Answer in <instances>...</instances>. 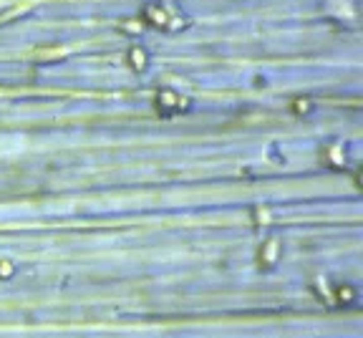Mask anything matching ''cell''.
Instances as JSON below:
<instances>
[{"mask_svg": "<svg viewBox=\"0 0 363 338\" xmlns=\"http://www.w3.org/2000/svg\"><path fill=\"white\" fill-rule=\"evenodd\" d=\"M28 5H30V3H18V5H13V10H8V13H3V15H0V23H5V20H10V18H15V15L25 13V10H28Z\"/></svg>", "mask_w": 363, "mask_h": 338, "instance_id": "6", "label": "cell"}, {"mask_svg": "<svg viewBox=\"0 0 363 338\" xmlns=\"http://www.w3.org/2000/svg\"><path fill=\"white\" fill-rule=\"evenodd\" d=\"M278 260V240H268L262 253H260V265L262 268H273Z\"/></svg>", "mask_w": 363, "mask_h": 338, "instance_id": "3", "label": "cell"}, {"mask_svg": "<svg viewBox=\"0 0 363 338\" xmlns=\"http://www.w3.org/2000/svg\"><path fill=\"white\" fill-rule=\"evenodd\" d=\"M129 64H131L134 71H144L146 68V53L142 51V48H131V51H129Z\"/></svg>", "mask_w": 363, "mask_h": 338, "instance_id": "4", "label": "cell"}, {"mask_svg": "<svg viewBox=\"0 0 363 338\" xmlns=\"http://www.w3.org/2000/svg\"><path fill=\"white\" fill-rule=\"evenodd\" d=\"M144 20L146 23H151V25H156V28H161V25H167V23H169V15H167V10H164V8H159V5H146L144 8Z\"/></svg>", "mask_w": 363, "mask_h": 338, "instance_id": "2", "label": "cell"}, {"mask_svg": "<svg viewBox=\"0 0 363 338\" xmlns=\"http://www.w3.org/2000/svg\"><path fill=\"white\" fill-rule=\"evenodd\" d=\"M331 159H333L336 164H343V157H341V154L336 151V146H333V151H331Z\"/></svg>", "mask_w": 363, "mask_h": 338, "instance_id": "12", "label": "cell"}, {"mask_svg": "<svg viewBox=\"0 0 363 338\" xmlns=\"http://www.w3.org/2000/svg\"><path fill=\"white\" fill-rule=\"evenodd\" d=\"M156 106H159V111L164 109V111H184V106H187V99H182V96H177L174 91H161L159 96H156Z\"/></svg>", "mask_w": 363, "mask_h": 338, "instance_id": "1", "label": "cell"}, {"mask_svg": "<svg viewBox=\"0 0 363 338\" xmlns=\"http://www.w3.org/2000/svg\"><path fill=\"white\" fill-rule=\"evenodd\" d=\"M63 53H66V51H61V48H56V51H41L38 58L46 61V58H58V56H63Z\"/></svg>", "mask_w": 363, "mask_h": 338, "instance_id": "8", "label": "cell"}, {"mask_svg": "<svg viewBox=\"0 0 363 338\" xmlns=\"http://www.w3.org/2000/svg\"><path fill=\"white\" fill-rule=\"evenodd\" d=\"M270 220V214L265 212V209H255V222L260 225V222H268Z\"/></svg>", "mask_w": 363, "mask_h": 338, "instance_id": "9", "label": "cell"}, {"mask_svg": "<svg viewBox=\"0 0 363 338\" xmlns=\"http://www.w3.org/2000/svg\"><path fill=\"white\" fill-rule=\"evenodd\" d=\"M13 275V265L10 263H0V278H10Z\"/></svg>", "mask_w": 363, "mask_h": 338, "instance_id": "10", "label": "cell"}, {"mask_svg": "<svg viewBox=\"0 0 363 338\" xmlns=\"http://www.w3.org/2000/svg\"><path fill=\"white\" fill-rule=\"evenodd\" d=\"M124 28H126L129 33H139V30H142V23H124Z\"/></svg>", "mask_w": 363, "mask_h": 338, "instance_id": "11", "label": "cell"}, {"mask_svg": "<svg viewBox=\"0 0 363 338\" xmlns=\"http://www.w3.org/2000/svg\"><path fill=\"white\" fill-rule=\"evenodd\" d=\"M292 111L295 114H308L310 111V101L308 99H295L292 101Z\"/></svg>", "mask_w": 363, "mask_h": 338, "instance_id": "7", "label": "cell"}, {"mask_svg": "<svg viewBox=\"0 0 363 338\" xmlns=\"http://www.w3.org/2000/svg\"><path fill=\"white\" fill-rule=\"evenodd\" d=\"M338 300H341V303H353V300H356V290H353L351 285H341V288H338Z\"/></svg>", "mask_w": 363, "mask_h": 338, "instance_id": "5", "label": "cell"}]
</instances>
